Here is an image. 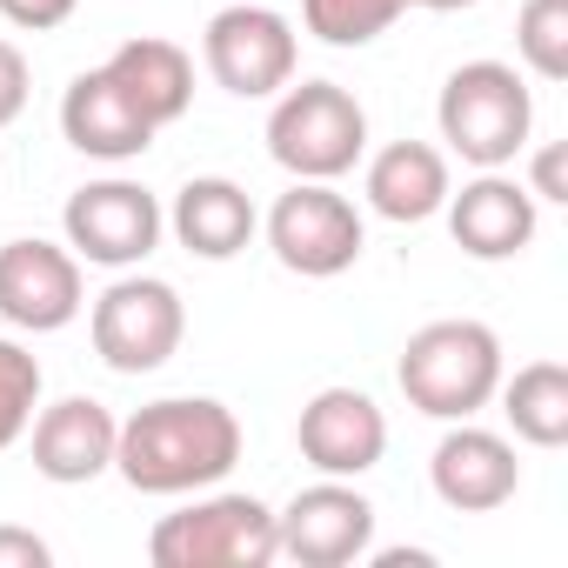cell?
Masks as SVG:
<instances>
[{"mask_svg":"<svg viewBox=\"0 0 568 568\" xmlns=\"http://www.w3.org/2000/svg\"><path fill=\"white\" fill-rule=\"evenodd\" d=\"M408 14V0H302V21L322 48H368Z\"/></svg>","mask_w":568,"mask_h":568,"instance_id":"cell-21","label":"cell"},{"mask_svg":"<svg viewBox=\"0 0 568 568\" xmlns=\"http://www.w3.org/2000/svg\"><path fill=\"white\" fill-rule=\"evenodd\" d=\"M241 462V415L214 395H168L121 422L114 475L134 495H201Z\"/></svg>","mask_w":568,"mask_h":568,"instance_id":"cell-1","label":"cell"},{"mask_svg":"<svg viewBox=\"0 0 568 568\" xmlns=\"http://www.w3.org/2000/svg\"><path fill=\"white\" fill-rule=\"evenodd\" d=\"M428 481H435L442 508H455V515H495V508L515 501L521 462H515V442H501L495 428L448 422V435L428 455Z\"/></svg>","mask_w":568,"mask_h":568,"instance_id":"cell-13","label":"cell"},{"mask_svg":"<svg viewBox=\"0 0 568 568\" xmlns=\"http://www.w3.org/2000/svg\"><path fill=\"white\" fill-rule=\"evenodd\" d=\"M34 408H41V362H34L28 342L0 335V455L14 442H28Z\"/></svg>","mask_w":568,"mask_h":568,"instance_id":"cell-23","label":"cell"},{"mask_svg":"<svg viewBox=\"0 0 568 568\" xmlns=\"http://www.w3.org/2000/svg\"><path fill=\"white\" fill-rule=\"evenodd\" d=\"M448 234L468 261H515L528 241H535V221H541V201L501 174V168H475V181L462 194H448Z\"/></svg>","mask_w":568,"mask_h":568,"instance_id":"cell-14","label":"cell"},{"mask_svg":"<svg viewBox=\"0 0 568 568\" xmlns=\"http://www.w3.org/2000/svg\"><path fill=\"white\" fill-rule=\"evenodd\" d=\"M74 8L81 0H0V21L21 28V34H54L74 21Z\"/></svg>","mask_w":568,"mask_h":568,"instance_id":"cell-24","label":"cell"},{"mask_svg":"<svg viewBox=\"0 0 568 568\" xmlns=\"http://www.w3.org/2000/svg\"><path fill=\"white\" fill-rule=\"evenodd\" d=\"M61 227H68V247H74L88 267H114V274H121V267H141V261L161 247L168 207H161L141 181L108 174V181H88V187L68 194Z\"/></svg>","mask_w":568,"mask_h":568,"instance_id":"cell-9","label":"cell"},{"mask_svg":"<svg viewBox=\"0 0 568 568\" xmlns=\"http://www.w3.org/2000/svg\"><path fill=\"white\" fill-rule=\"evenodd\" d=\"M48 561H54V548L34 528H14V521L0 528V568H48Z\"/></svg>","mask_w":568,"mask_h":568,"instance_id":"cell-27","label":"cell"},{"mask_svg":"<svg viewBox=\"0 0 568 568\" xmlns=\"http://www.w3.org/2000/svg\"><path fill=\"white\" fill-rule=\"evenodd\" d=\"M267 154L295 181H342L368 154V114L342 81H288L267 114Z\"/></svg>","mask_w":568,"mask_h":568,"instance_id":"cell-4","label":"cell"},{"mask_svg":"<svg viewBox=\"0 0 568 568\" xmlns=\"http://www.w3.org/2000/svg\"><path fill=\"white\" fill-rule=\"evenodd\" d=\"M295 448L315 475H368L382 455H388V415L375 395L362 388H322L302 402V422H295Z\"/></svg>","mask_w":568,"mask_h":568,"instance_id":"cell-12","label":"cell"},{"mask_svg":"<svg viewBox=\"0 0 568 568\" xmlns=\"http://www.w3.org/2000/svg\"><path fill=\"white\" fill-rule=\"evenodd\" d=\"M61 134H68L74 154L121 168V161H141V154L154 148L161 128L114 88L108 68H88V74H74L68 94H61Z\"/></svg>","mask_w":568,"mask_h":568,"instance_id":"cell-16","label":"cell"},{"mask_svg":"<svg viewBox=\"0 0 568 568\" xmlns=\"http://www.w3.org/2000/svg\"><path fill=\"white\" fill-rule=\"evenodd\" d=\"M435 128H442L448 154H462L468 168H508V161L528 154L535 94H528V81L508 61H462L442 81Z\"/></svg>","mask_w":568,"mask_h":568,"instance_id":"cell-3","label":"cell"},{"mask_svg":"<svg viewBox=\"0 0 568 568\" xmlns=\"http://www.w3.org/2000/svg\"><path fill=\"white\" fill-rule=\"evenodd\" d=\"M101 68L114 74V88H121L154 128H174V121L194 108V61H187V48H174V41H161V34L121 41Z\"/></svg>","mask_w":568,"mask_h":568,"instance_id":"cell-19","label":"cell"},{"mask_svg":"<svg viewBox=\"0 0 568 568\" xmlns=\"http://www.w3.org/2000/svg\"><path fill=\"white\" fill-rule=\"evenodd\" d=\"M368 548H375V501L342 475H322L274 515V555L302 568H348L368 561Z\"/></svg>","mask_w":568,"mask_h":568,"instance_id":"cell-10","label":"cell"},{"mask_svg":"<svg viewBox=\"0 0 568 568\" xmlns=\"http://www.w3.org/2000/svg\"><path fill=\"white\" fill-rule=\"evenodd\" d=\"M21 114H28V54L0 41V128H14Z\"/></svg>","mask_w":568,"mask_h":568,"instance_id":"cell-26","label":"cell"},{"mask_svg":"<svg viewBox=\"0 0 568 568\" xmlns=\"http://www.w3.org/2000/svg\"><path fill=\"white\" fill-rule=\"evenodd\" d=\"M515 54L535 81H568V0H521Z\"/></svg>","mask_w":568,"mask_h":568,"instance_id":"cell-22","label":"cell"},{"mask_svg":"<svg viewBox=\"0 0 568 568\" xmlns=\"http://www.w3.org/2000/svg\"><path fill=\"white\" fill-rule=\"evenodd\" d=\"M408 8H422V14H462V8H481V0H408Z\"/></svg>","mask_w":568,"mask_h":568,"instance_id":"cell-28","label":"cell"},{"mask_svg":"<svg viewBox=\"0 0 568 568\" xmlns=\"http://www.w3.org/2000/svg\"><path fill=\"white\" fill-rule=\"evenodd\" d=\"M201 61L214 74V88H227L234 101H274L302 68V41H295L288 14L261 8V0H234V8H221L207 21Z\"/></svg>","mask_w":568,"mask_h":568,"instance_id":"cell-8","label":"cell"},{"mask_svg":"<svg viewBox=\"0 0 568 568\" xmlns=\"http://www.w3.org/2000/svg\"><path fill=\"white\" fill-rule=\"evenodd\" d=\"M168 227H174V241H181L194 261H234V254H247V241L261 234V207H254V194H247L241 181H227V174H194V181H181V194H174V207H168Z\"/></svg>","mask_w":568,"mask_h":568,"instance_id":"cell-17","label":"cell"},{"mask_svg":"<svg viewBox=\"0 0 568 568\" xmlns=\"http://www.w3.org/2000/svg\"><path fill=\"white\" fill-rule=\"evenodd\" d=\"M521 187H528L535 201H555V207H561V201H568V148H561V141H541Z\"/></svg>","mask_w":568,"mask_h":568,"instance_id":"cell-25","label":"cell"},{"mask_svg":"<svg viewBox=\"0 0 568 568\" xmlns=\"http://www.w3.org/2000/svg\"><path fill=\"white\" fill-rule=\"evenodd\" d=\"M88 335H94V355L114 375H154V368H168L181 355L187 308L174 295V281L121 267V281H108L94 315H88Z\"/></svg>","mask_w":568,"mask_h":568,"instance_id":"cell-7","label":"cell"},{"mask_svg":"<svg viewBox=\"0 0 568 568\" xmlns=\"http://www.w3.org/2000/svg\"><path fill=\"white\" fill-rule=\"evenodd\" d=\"M88 308L81 254L41 234H21L0 247V322L21 335H61Z\"/></svg>","mask_w":568,"mask_h":568,"instance_id":"cell-11","label":"cell"},{"mask_svg":"<svg viewBox=\"0 0 568 568\" xmlns=\"http://www.w3.org/2000/svg\"><path fill=\"white\" fill-rule=\"evenodd\" d=\"M261 234H267L274 261L288 274H302V281H335L368 247V221L335 181H295L288 194H274Z\"/></svg>","mask_w":568,"mask_h":568,"instance_id":"cell-6","label":"cell"},{"mask_svg":"<svg viewBox=\"0 0 568 568\" xmlns=\"http://www.w3.org/2000/svg\"><path fill=\"white\" fill-rule=\"evenodd\" d=\"M362 194L382 221L395 227H415V221H435L455 194L448 181V154L435 141H388L382 154H368V174H362Z\"/></svg>","mask_w":568,"mask_h":568,"instance_id":"cell-18","label":"cell"},{"mask_svg":"<svg viewBox=\"0 0 568 568\" xmlns=\"http://www.w3.org/2000/svg\"><path fill=\"white\" fill-rule=\"evenodd\" d=\"M501 415L515 428V442L528 448H561L568 442V368L561 362H528L515 375H501Z\"/></svg>","mask_w":568,"mask_h":568,"instance_id":"cell-20","label":"cell"},{"mask_svg":"<svg viewBox=\"0 0 568 568\" xmlns=\"http://www.w3.org/2000/svg\"><path fill=\"white\" fill-rule=\"evenodd\" d=\"M154 568H267L274 561V508L261 495L201 488L187 508L161 515L148 535Z\"/></svg>","mask_w":568,"mask_h":568,"instance_id":"cell-5","label":"cell"},{"mask_svg":"<svg viewBox=\"0 0 568 568\" xmlns=\"http://www.w3.org/2000/svg\"><path fill=\"white\" fill-rule=\"evenodd\" d=\"M114 435H121V422L94 395H61L54 408H34V422H28L34 475L54 481V488L101 481L114 468Z\"/></svg>","mask_w":568,"mask_h":568,"instance_id":"cell-15","label":"cell"},{"mask_svg":"<svg viewBox=\"0 0 568 568\" xmlns=\"http://www.w3.org/2000/svg\"><path fill=\"white\" fill-rule=\"evenodd\" d=\"M395 382L428 422H475L501 388V335L488 322H428L408 335Z\"/></svg>","mask_w":568,"mask_h":568,"instance_id":"cell-2","label":"cell"}]
</instances>
